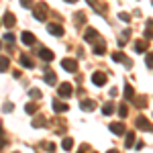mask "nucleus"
I'll list each match as a JSON object with an SVG mask.
<instances>
[{
	"mask_svg": "<svg viewBox=\"0 0 153 153\" xmlns=\"http://www.w3.org/2000/svg\"><path fill=\"white\" fill-rule=\"evenodd\" d=\"M35 19L37 21H45L47 19V4L45 2H39L35 6Z\"/></svg>",
	"mask_w": 153,
	"mask_h": 153,
	"instance_id": "nucleus-1",
	"label": "nucleus"
},
{
	"mask_svg": "<svg viewBox=\"0 0 153 153\" xmlns=\"http://www.w3.org/2000/svg\"><path fill=\"white\" fill-rule=\"evenodd\" d=\"M61 68H63L65 71H76L78 70V61L71 59V57H65L63 61H61Z\"/></svg>",
	"mask_w": 153,
	"mask_h": 153,
	"instance_id": "nucleus-2",
	"label": "nucleus"
},
{
	"mask_svg": "<svg viewBox=\"0 0 153 153\" xmlns=\"http://www.w3.org/2000/svg\"><path fill=\"white\" fill-rule=\"evenodd\" d=\"M112 59H114V61H118V63H125L127 68H133V63H131V59L127 57L125 53H120V51H114V53H112Z\"/></svg>",
	"mask_w": 153,
	"mask_h": 153,
	"instance_id": "nucleus-3",
	"label": "nucleus"
},
{
	"mask_svg": "<svg viewBox=\"0 0 153 153\" xmlns=\"http://www.w3.org/2000/svg\"><path fill=\"white\" fill-rule=\"evenodd\" d=\"M92 84H96V86H104L106 84V74L104 71H94V74H92Z\"/></svg>",
	"mask_w": 153,
	"mask_h": 153,
	"instance_id": "nucleus-4",
	"label": "nucleus"
},
{
	"mask_svg": "<svg viewBox=\"0 0 153 153\" xmlns=\"http://www.w3.org/2000/svg\"><path fill=\"white\" fill-rule=\"evenodd\" d=\"M71 92H74L71 84H68V82L59 84V96H63V98H70V96H71Z\"/></svg>",
	"mask_w": 153,
	"mask_h": 153,
	"instance_id": "nucleus-5",
	"label": "nucleus"
},
{
	"mask_svg": "<svg viewBox=\"0 0 153 153\" xmlns=\"http://www.w3.org/2000/svg\"><path fill=\"white\" fill-rule=\"evenodd\" d=\"M137 127H139L141 131H147V133H151V131H153L151 123H149L145 117H139V118H137Z\"/></svg>",
	"mask_w": 153,
	"mask_h": 153,
	"instance_id": "nucleus-6",
	"label": "nucleus"
},
{
	"mask_svg": "<svg viewBox=\"0 0 153 153\" xmlns=\"http://www.w3.org/2000/svg\"><path fill=\"white\" fill-rule=\"evenodd\" d=\"M47 29H49V33H51L53 37H61V35H63V27L57 25V23H51Z\"/></svg>",
	"mask_w": 153,
	"mask_h": 153,
	"instance_id": "nucleus-7",
	"label": "nucleus"
},
{
	"mask_svg": "<svg viewBox=\"0 0 153 153\" xmlns=\"http://www.w3.org/2000/svg\"><path fill=\"white\" fill-rule=\"evenodd\" d=\"M80 108H82V110H86V112H92V110L96 108V102H94V100H90V98H86V100H82V102H80Z\"/></svg>",
	"mask_w": 153,
	"mask_h": 153,
	"instance_id": "nucleus-8",
	"label": "nucleus"
},
{
	"mask_svg": "<svg viewBox=\"0 0 153 153\" xmlns=\"http://www.w3.org/2000/svg\"><path fill=\"white\" fill-rule=\"evenodd\" d=\"M39 57L43 59V61H53V51L51 49H39Z\"/></svg>",
	"mask_w": 153,
	"mask_h": 153,
	"instance_id": "nucleus-9",
	"label": "nucleus"
},
{
	"mask_svg": "<svg viewBox=\"0 0 153 153\" xmlns=\"http://www.w3.org/2000/svg\"><path fill=\"white\" fill-rule=\"evenodd\" d=\"M147 49H149V43H147V41H145V39H139V41H137V43H135V51H137V53H147Z\"/></svg>",
	"mask_w": 153,
	"mask_h": 153,
	"instance_id": "nucleus-10",
	"label": "nucleus"
},
{
	"mask_svg": "<svg viewBox=\"0 0 153 153\" xmlns=\"http://www.w3.org/2000/svg\"><path fill=\"white\" fill-rule=\"evenodd\" d=\"M108 129H110V133H114V135H125V125L123 123H112Z\"/></svg>",
	"mask_w": 153,
	"mask_h": 153,
	"instance_id": "nucleus-11",
	"label": "nucleus"
},
{
	"mask_svg": "<svg viewBox=\"0 0 153 153\" xmlns=\"http://www.w3.org/2000/svg\"><path fill=\"white\" fill-rule=\"evenodd\" d=\"M21 39H23L25 45H29V47H31V45H35V35H33V33H27V31H25L23 35H21Z\"/></svg>",
	"mask_w": 153,
	"mask_h": 153,
	"instance_id": "nucleus-12",
	"label": "nucleus"
},
{
	"mask_svg": "<svg viewBox=\"0 0 153 153\" xmlns=\"http://www.w3.org/2000/svg\"><path fill=\"white\" fill-rule=\"evenodd\" d=\"M45 82H47L49 86H55V84H57V80H55V74L49 70V68H45Z\"/></svg>",
	"mask_w": 153,
	"mask_h": 153,
	"instance_id": "nucleus-13",
	"label": "nucleus"
},
{
	"mask_svg": "<svg viewBox=\"0 0 153 153\" xmlns=\"http://www.w3.org/2000/svg\"><path fill=\"white\" fill-rule=\"evenodd\" d=\"M53 110H55V112H68L70 108H68V104H63V102H59V100H53Z\"/></svg>",
	"mask_w": 153,
	"mask_h": 153,
	"instance_id": "nucleus-14",
	"label": "nucleus"
},
{
	"mask_svg": "<svg viewBox=\"0 0 153 153\" xmlns=\"http://www.w3.org/2000/svg\"><path fill=\"white\" fill-rule=\"evenodd\" d=\"M14 23H16V16H14L12 12H6V14H4V25H6V27L10 29V27H12Z\"/></svg>",
	"mask_w": 153,
	"mask_h": 153,
	"instance_id": "nucleus-15",
	"label": "nucleus"
},
{
	"mask_svg": "<svg viewBox=\"0 0 153 153\" xmlns=\"http://www.w3.org/2000/svg\"><path fill=\"white\" fill-rule=\"evenodd\" d=\"M61 147H63L65 151H71V149H74V139H71V137H65V139L61 141Z\"/></svg>",
	"mask_w": 153,
	"mask_h": 153,
	"instance_id": "nucleus-16",
	"label": "nucleus"
},
{
	"mask_svg": "<svg viewBox=\"0 0 153 153\" xmlns=\"http://www.w3.org/2000/svg\"><path fill=\"white\" fill-rule=\"evenodd\" d=\"M21 65H23V68H29V70H31V68H35V63L27 57V55H21Z\"/></svg>",
	"mask_w": 153,
	"mask_h": 153,
	"instance_id": "nucleus-17",
	"label": "nucleus"
},
{
	"mask_svg": "<svg viewBox=\"0 0 153 153\" xmlns=\"http://www.w3.org/2000/svg\"><path fill=\"white\" fill-rule=\"evenodd\" d=\"M10 65V59L8 57H0V71H6Z\"/></svg>",
	"mask_w": 153,
	"mask_h": 153,
	"instance_id": "nucleus-18",
	"label": "nucleus"
},
{
	"mask_svg": "<svg viewBox=\"0 0 153 153\" xmlns=\"http://www.w3.org/2000/svg\"><path fill=\"white\" fill-rule=\"evenodd\" d=\"M25 110H27L29 114H35L37 110H39V106H37L35 102H31V104H25Z\"/></svg>",
	"mask_w": 153,
	"mask_h": 153,
	"instance_id": "nucleus-19",
	"label": "nucleus"
},
{
	"mask_svg": "<svg viewBox=\"0 0 153 153\" xmlns=\"http://www.w3.org/2000/svg\"><path fill=\"white\" fill-rule=\"evenodd\" d=\"M96 37H98V33H96L94 29H88L86 35H84V39H86V41H92V39H96Z\"/></svg>",
	"mask_w": 153,
	"mask_h": 153,
	"instance_id": "nucleus-20",
	"label": "nucleus"
},
{
	"mask_svg": "<svg viewBox=\"0 0 153 153\" xmlns=\"http://www.w3.org/2000/svg\"><path fill=\"white\" fill-rule=\"evenodd\" d=\"M125 98L127 100H135V92H133L131 86H125Z\"/></svg>",
	"mask_w": 153,
	"mask_h": 153,
	"instance_id": "nucleus-21",
	"label": "nucleus"
},
{
	"mask_svg": "<svg viewBox=\"0 0 153 153\" xmlns=\"http://www.w3.org/2000/svg\"><path fill=\"white\" fill-rule=\"evenodd\" d=\"M102 112H104L106 117H108V114H112V112H114V106L110 104V102H106V104L102 106Z\"/></svg>",
	"mask_w": 153,
	"mask_h": 153,
	"instance_id": "nucleus-22",
	"label": "nucleus"
},
{
	"mask_svg": "<svg viewBox=\"0 0 153 153\" xmlns=\"http://www.w3.org/2000/svg\"><path fill=\"white\" fill-rule=\"evenodd\" d=\"M41 125H45V117H41V114H39V117L33 118V127H37V129H39Z\"/></svg>",
	"mask_w": 153,
	"mask_h": 153,
	"instance_id": "nucleus-23",
	"label": "nucleus"
},
{
	"mask_svg": "<svg viewBox=\"0 0 153 153\" xmlns=\"http://www.w3.org/2000/svg\"><path fill=\"white\" fill-rule=\"evenodd\" d=\"M133 143H135V133H127V143H125V147H133Z\"/></svg>",
	"mask_w": 153,
	"mask_h": 153,
	"instance_id": "nucleus-24",
	"label": "nucleus"
},
{
	"mask_svg": "<svg viewBox=\"0 0 153 153\" xmlns=\"http://www.w3.org/2000/svg\"><path fill=\"white\" fill-rule=\"evenodd\" d=\"M118 114L125 118L127 114H129V106H127V104H120V106H118Z\"/></svg>",
	"mask_w": 153,
	"mask_h": 153,
	"instance_id": "nucleus-25",
	"label": "nucleus"
},
{
	"mask_svg": "<svg viewBox=\"0 0 153 153\" xmlns=\"http://www.w3.org/2000/svg\"><path fill=\"white\" fill-rule=\"evenodd\" d=\"M29 96H31L33 100H39V98H41V92H39L37 88H31V90H29Z\"/></svg>",
	"mask_w": 153,
	"mask_h": 153,
	"instance_id": "nucleus-26",
	"label": "nucleus"
},
{
	"mask_svg": "<svg viewBox=\"0 0 153 153\" xmlns=\"http://www.w3.org/2000/svg\"><path fill=\"white\" fill-rule=\"evenodd\" d=\"M94 53H96V55H104V53H106V47L102 45V43H100V45H94Z\"/></svg>",
	"mask_w": 153,
	"mask_h": 153,
	"instance_id": "nucleus-27",
	"label": "nucleus"
},
{
	"mask_svg": "<svg viewBox=\"0 0 153 153\" xmlns=\"http://www.w3.org/2000/svg\"><path fill=\"white\" fill-rule=\"evenodd\" d=\"M74 21H76V23H78V25H84V23H86V14H84V12H78Z\"/></svg>",
	"mask_w": 153,
	"mask_h": 153,
	"instance_id": "nucleus-28",
	"label": "nucleus"
},
{
	"mask_svg": "<svg viewBox=\"0 0 153 153\" xmlns=\"http://www.w3.org/2000/svg\"><path fill=\"white\" fill-rule=\"evenodd\" d=\"M145 63H147V68H153V51L147 53V57H145Z\"/></svg>",
	"mask_w": 153,
	"mask_h": 153,
	"instance_id": "nucleus-29",
	"label": "nucleus"
},
{
	"mask_svg": "<svg viewBox=\"0 0 153 153\" xmlns=\"http://www.w3.org/2000/svg\"><path fill=\"white\" fill-rule=\"evenodd\" d=\"M149 27V25H147ZM149 39H153V27H149L147 31H145V41H149Z\"/></svg>",
	"mask_w": 153,
	"mask_h": 153,
	"instance_id": "nucleus-30",
	"label": "nucleus"
},
{
	"mask_svg": "<svg viewBox=\"0 0 153 153\" xmlns=\"http://www.w3.org/2000/svg\"><path fill=\"white\" fill-rule=\"evenodd\" d=\"M4 41H6V43H14V35H12V33H6V35H4Z\"/></svg>",
	"mask_w": 153,
	"mask_h": 153,
	"instance_id": "nucleus-31",
	"label": "nucleus"
},
{
	"mask_svg": "<svg viewBox=\"0 0 153 153\" xmlns=\"http://www.w3.org/2000/svg\"><path fill=\"white\" fill-rule=\"evenodd\" d=\"M118 19H120V21H125V23H129V21H131V16L127 14V12H120V14H118Z\"/></svg>",
	"mask_w": 153,
	"mask_h": 153,
	"instance_id": "nucleus-32",
	"label": "nucleus"
},
{
	"mask_svg": "<svg viewBox=\"0 0 153 153\" xmlns=\"http://www.w3.org/2000/svg\"><path fill=\"white\" fill-rule=\"evenodd\" d=\"M45 149H47L49 153H53L55 151V145H53V143H45Z\"/></svg>",
	"mask_w": 153,
	"mask_h": 153,
	"instance_id": "nucleus-33",
	"label": "nucleus"
},
{
	"mask_svg": "<svg viewBox=\"0 0 153 153\" xmlns=\"http://www.w3.org/2000/svg\"><path fill=\"white\" fill-rule=\"evenodd\" d=\"M12 108H14V106H12V102H10V104H8V102H6V104H4V112H10Z\"/></svg>",
	"mask_w": 153,
	"mask_h": 153,
	"instance_id": "nucleus-34",
	"label": "nucleus"
},
{
	"mask_svg": "<svg viewBox=\"0 0 153 153\" xmlns=\"http://www.w3.org/2000/svg\"><path fill=\"white\" fill-rule=\"evenodd\" d=\"M23 6H33V0H21Z\"/></svg>",
	"mask_w": 153,
	"mask_h": 153,
	"instance_id": "nucleus-35",
	"label": "nucleus"
},
{
	"mask_svg": "<svg viewBox=\"0 0 153 153\" xmlns=\"http://www.w3.org/2000/svg\"><path fill=\"white\" fill-rule=\"evenodd\" d=\"M143 145H145V143H143V141H139L137 145H135V149H139V151H141V149H143Z\"/></svg>",
	"mask_w": 153,
	"mask_h": 153,
	"instance_id": "nucleus-36",
	"label": "nucleus"
},
{
	"mask_svg": "<svg viewBox=\"0 0 153 153\" xmlns=\"http://www.w3.org/2000/svg\"><path fill=\"white\" fill-rule=\"evenodd\" d=\"M86 2H88L90 6H96V0H86Z\"/></svg>",
	"mask_w": 153,
	"mask_h": 153,
	"instance_id": "nucleus-37",
	"label": "nucleus"
},
{
	"mask_svg": "<svg viewBox=\"0 0 153 153\" xmlns=\"http://www.w3.org/2000/svg\"><path fill=\"white\" fill-rule=\"evenodd\" d=\"M106 153H118V151H117V149H108Z\"/></svg>",
	"mask_w": 153,
	"mask_h": 153,
	"instance_id": "nucleus-38",
	"label": "nucleus"
},
{
	"mask_svg": "<svg viewBox=\"0 0 153 153\" xmlns=\"http://www.w3.org/2000/svg\"><path fill=\"white\" fill-rule=\"evenodd\" d=\"M65 2H78V0H65Z\"/></svg>",
	"mask_w": 153,
	"mask_h": 153,
	"instance_id": "nucleus-39",
	"label": "nucleus"
},
{
	"mask_svg": "<svg viewBox=\"0 0 153 153\" xmlns=\"http://www.w3.org/2000/svg\"><path fill=\"white\" fill-rule=\"evenodd\" d=\"M0 47H2V43H0Z\"/></svg>",
	"mask_w": 153,
	"mask_h": 153,
	"instance_id": "nucleus-40",
	"label": "nucleus"
},
{
	"mask_svg": "<svg viewBox=\"0 0 153 153\" xmlns=\"http://www.w3.org/2000/svg\"><path fill=\"white\" fill-rule=\"evenodd\" d=\"M80 153H82V151H80Z\"/></svg>",
	"mask_w": 153,
	"mask_h": 153,
	"instance_id": "nucleus-41",
	"label": "nucleus"
},
{
	"mask_svg": "<svg viewBox=\"0 0 153 153\" xmlns=\"http://www.w3.org/2000/svg\"><path fill=\"white\" fill-rule=\"evenodd\" d=\"M151 2H153V0H151Z\"/></svg>",
	"mask_w": 153,
	"mask_h": 153,
	"instance_id": "nucleus-42",
	"label": "nucleus"
}]
</instances>
